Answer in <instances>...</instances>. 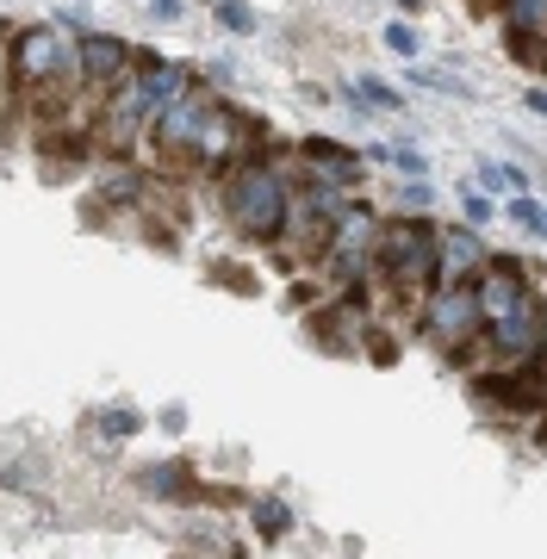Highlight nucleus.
I'll return each instance as SVG.
<instances>
[{"mask_svg":"<svg viewBox=\"0 0 547 559\" xmlns=\"http://www.w3.org/2000/svg\"><path fill=\"white\" fill-rule=\"evenodd\" d=\"M224 212L237 224V237L249 242H281L293 224V187L281 180L274 162H243L230 187H224Z\"/></svg>","mask_w":547,"mask_h":559,"instance_id":"f257e3e1","label":"nucleus"},{"mask_svg":"<svg viewBox=\"0 0 547 559\" xmlns=\"http://www.w3.org/2000/svg\"><path fill=\"white\" fill-rule=\"evenodd\" d=\"M373 261L392 293H429L436 286V230L424 218H392L373 230Z\"/></svg>","mask_w":547,"mask_h":559,"instance_id":"f03ea898","label":"nucleus"},{"mask_svg":"<svg viewBox=\"0 0 547 559\" xmlns=\"http://www.w3.org/2000/svg\"><path fill=\"white\" fill-rule=\"evenodd\" d=\"M7 75L13 87H57V81H75V44L62 38L57 25H25L13 50H7Z\"/></svg>","mask_w":547,"mask_h":559,"instance_id":"7ed1b4c3","label":"nucleus"},{"mask_svg":"<svg viewBox=\"0 0 547 559\" xmlns=\"http://www.w3.org/2000/svg\"><path fill=\"white\" fill-rule=\"evenodd\" d=\"M424 336L436 342L448 360H461L466 348H479V336H486V318H479V305H473V286H429Z\"/></svg>","mask_w":547,"mask_h":559,"instance_id":"20e7f679","label":"nucleus"},{"mask_svg":"<svg viewBox=\"0 0 547 559\" xmlns=\"http://www.w3.org/2000/svg\"><path fill=\"white\" fill-rule=\"evenodd\" d=\"M473 305H479V318H486V323H504V318L535 311V305H542V293L528 286L523 261L486 255V261H479V280H473Z\"/></svg>","mask_w":547,"mask_h":559,"instance_id":"39448f33","label":"nucleus"},{"mask_svg":"<svg viewBox=\"0 0 547 559\" xmlns=\"http://www.w3.org/2000/svg\"><path fill=\"white\" fill-rule=\"evenodd\" d=\"M143 124H150V100H143V81L124 69V75L106 87V106H100V150H106V156H124V150L143 138Z\"/></svg>","mask_w":547,"mask_h":559,"instance_id":"423d86ee","label":"nucleus"},{"mask_svg":"<svg viewBox=\"0 0 547 559\" xmlns=\"http://www.w3.org/2000/svg\"><path fill=\"white\" fill-rule=\"evenodd\" d=\"M212 106H218V94H212L200 75H193L181 94H175L163 112H156V119L143 124V131L156 138V150H168V156H175V150H187V143H193V131L205 124V112H212Z\"/></svg>","mask_w":547,"mask_h":559,"instance_id":"0eeeda50","label":"nucleus"},{"mask_svg":"<svg viewBox=\"0 0 547 559\" xmlns=\"http://www.w3.org/2000/svg\"><path fill=\"white\" fill-rule=\"evenodd\" d=\"M373 230H380V224H373L367 205H343V212H336L324 249H330V261H336V274L343 280H361V267L373 261Z\"/></svg>","mask_w":547,"mask_h":559,"instance_id":"6e6552de","label":"nucleus"},{"mask_svg":"<svg viewBox=\"0 0 547 559\" xmlns=\"http://www.w3.org/2000/svg\"><path fill=\"white\" fill-rule=\"evenodd\" d=\"M249 150V119L237 112V106H212L205 112V124L193 131V143H187V156H200L205 168H218V162H237Z\"/></svg>","mask_w":547,"mask_h":559,"instance_id":"1a4fd4ad","label":"nucleus"},{"mask_svg":"<svg viewBox=\"0 0 547 559\" xmlns=\"http://www.w3.org/2000/svg\"><path fill=\"white\" fill-rule=\"evenodd\" d=\"M131 69V44L112 38V32H87L82 44H75V81H82L87 94H100V87H112V81Z\"/></svg>","mask_w":547,"mask_h":559,"instance_id":"9d476101","label":"nucleus"},{"mask_svg":"<svg viewBox=\"0 0 547 559\" xmlns=\"http://www.w3.org/2000/svg\"><path fill=\"white\" fill-rule=\"evenodd\" d=\"M504 38L516 62H542V38H547V0H504Z\"/></svg>","mask_w":547,"mask_h":559,"instance_id":"9b49d317","label":"nucleus"},{"mask_svg":"<svg viewBox=\"0 0 547 559\" xmlns=\"http://www.w3.org/2000/svg\"><path fill=\"white\" fill-rule=\"evenodd\" d=\"M479 261H486V242L473 230L436 237V286H466V274H479Z\"/></svg>","mask_w":547,"mask_h":559,"instance_id":"f8f14e48","label":"nucleus"},{"mask_svg":"<svg viewBox=\"0 0 547 559\" xmlns=\"http://www.w3.org/2000/svg\"><path fill=\"white\" fill-rule=\"evenodd\" d=\"M299 156H305V168H318L324 187H355L361 180V156H348L343 143H330V138H305Z\"/></svg>","mask_w":547,"mask_h":559,"instance_id":"ddd939ff","label":"nucleus"},{"mask_svg":"<svg viewBox=\"0 0 547 559\" xmlns=\"http://www.w3.org/2000/svg\"><path fill=\"white\" fill-rule=\"evenodd\" d=\"M486 330H491L498 360H523V355H535V348H547V342H542V305H535V311H523V318L486 323Z\"/></svg>","mask_w":547,"mask_h":559,"instance_id":"4468645a","label":"nucleus"},{"mask_svg":"<svg viewBox=\"0 0 547 559\" xmlns=\"http://www.w3.org/2000/svg\"><path fill=\"white\" fill-rule=\"evenodd\" d=\"M143 491H156L163 503H193V498H200V479H193V466H187V460H163V466H150V473H143Z\"/></svg>","mask_w":547,"mask_h":559,"instance_id":"2eb2a0df","label":"nucleus"},{"mask_svg":"<svg viewBox=\"0 0 547 559\" xmlns=\"http://www.w3.org/2000/svg\"><path fill=\"white\" fill-rule=\"evenodd\" d=\"M138 193H143V175H138V168H112V175H100V200L131 205Z\"/></svg>","mask_w":547,"mask_h":559,"instance_id":"dca6fc26","label":"nucleus"},{"mask_svg":"<svg viewBox=\"0 0 547 559\" xmlns=\"http://www.w3.org/2000/svg\"><path fill=\"white\" fill-rule=\"evenodd\" d=\"M479 187H486V193H528L523 168H510V162H486V168H479Z\"/></svg>","mask_w":547,"mask_h":559,"instance_id":"f3484780","label":"nucleus"},{"mask_svg":"<svg viewBox=\"0 0 547 559\" xmlns=\"http://www.w3.org/2000/svg\"><path fill=\"white\" fill-rule=\"evenodd\" d=\"M255 528H262L267 540H281L286 528H293V510H286L281 498H255Z\"/></svg>","mask_w":547,"mask_h":559,"instance_id":"a211bd4d","label":"nucleus"},{"mask_svg":"<svg viewBox=\"0 0 547 559\" xmlns=\"http://www.w3.org/2000/svg\"><path fill=\"white\" fill-rule=\"evenodd\" d=\"M138 429H143L138 411H106V417H100V436H106V441H131Z\"/></svg>","mask_w":547,"mask_h":559,"instance_id":"6ab92c4d","label":"nucleus"},{"mask_svg":"<svg viewBox=\"0 0 547 559\" xmlns=\"http://www.w3.org/2000/svg\"><path fill=\"white\" fill-rule=\"evenodd\" d=\"M510 218L523 224L528 237H542V200L535 193H510Z\"/></svg>","mask_w":547,"mask_h":559,"instance_id":"aec40b11","label":"nucleus"},{"mask_svg":"<svg viewBox=\"0 0 547 559\" xmlns=\"http://www.w3.org/2000/svg\"><path fill=\"white\" fill-rule=\"evenodd\" d=\"M355 87H361V100H367V106H380V112H399V106H405V100H399V94H392V87H385L380 75H361Z\"/></svg>","mask_w":547,"mask_h":559,"instance_id":"412c9836","label":"nucleus"},{"mask_svg":"<svg viewBox=\"0 0 547 559\" xmlns=\"http://www.w3.org/2000/svg\"><path fill=\"white\" fill-rule=\"evenodd\" d=\"M380 156L392 162V168H399V175H411V180H424V156H417V150H405V143H385Z\"/></svg>","mask_w":547,"mask_h":559,"instance_id":"4be33fe9","label":"nucleus"},{"mask_svg":"<svg viewBox=\"0 0 547 559\" xmlns=\"http://www.w3.org/2000/svg\"><path fill=\"white\" fill-rule=\"evenodd\" d=\"M218 25L224 32H255V13H249L243 0H218Z\"/></svg>","mask_w":547,"mask_h":559,"instance_id":"5701e85b","label":"nucleus"},{"mask_svg":"<svg viewBox=\"0 0 547 559\" xmlns=\"http://www.w3.org/2000/svg\"><path fill=\"white\" fill-rule=\"evenodd\" d=\"M461 212H466V224H491V193H486V187H466Z\"/></svg>","mask_w":547,"mask_h":559,"instance_id":"b1692460","label":"nucleus"},{"mask_svg":"<svg viewBox=\"0 0 547 559\" xmlns=\"http://www.w3.org/2000/svg\"><path fill=\"white\" fill-rule=\"evenodd\" d=\"M385 50H392V57H417L424 44H417V32H411V25L399 20V25H385Z\"/></svg>","mask_w":547,"mask_h":559,"instance_id":"393cba45","label":"nucleus"},{"mask_svg":"<svg viewBox=\"0 0 547 559\" xmlns=\"http://www.w3.org/2000/svg\"><path fill=\"white\" fill-rule=\"evenodd\" d=\"M424 81L429 87H442V94H454V100H466V81H454L448 69H424Z\"/></svg>","mask_w":547,"mask_h":559,"instance_id":"a878e982","label":"nucleus"},{"mask_svg":"<svg viewBox=\"0 0 547 559\" xmlns=\"http://www.w3.org/2000/svg\"><path fill=\"white\" fill-rule=\"evenodd\" d=\"M429 200H436V193H429L424 180H411V187H405V205H411V212H424Z\"/></svg>","mask_w":547,"mask_h":559,"instance_id":"bb28decb","label":"nucleus"},{"mask_svg":"<svg viewBox=\"0 0 547 559\" xmlns=\"http://www.w3.org/2000/svg\"><path fill=\"white\" fill-rule=\"evenodd\" d=\"M150 13H156V20H181V0H150Z\"/></svg>","mask_w":547,"mask_h":559,"instance_id":"cd10ccee","label":"nucleus"},{"mask_svg":"<svg viewBox=\"0 0 547 559\" xmlns=\"http://www.w3.org/2000/svg\"><path fill=\"white\" fill-rule=\"evenodd\" d=\"M399 13H424V0H399Z\"/></svg>","mask_w":547,"mask_h":559,"instance_id":"c85d7f7f","label":"nucleus"},{"mask_svg":"<svg viewBox=\"0 0 547 559\" xmlns=\"http://www.w3.org/2000/svg\"><path fill=\"white\" fill-rule=\"evenodd\" d=\"M212 7H218V0H212Z\"/></svg>","mask_w":547,"mask_h":559,"instance_id":"c756f323","label":"nucleus"}]
</instances>
